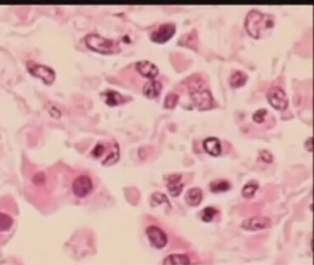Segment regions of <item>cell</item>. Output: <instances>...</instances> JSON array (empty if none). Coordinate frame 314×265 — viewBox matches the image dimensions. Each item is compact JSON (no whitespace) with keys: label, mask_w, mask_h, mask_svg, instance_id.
I'll use <instances>...</instances> for the list:
<instances>
[{"label":"cell","mask_w":314,"mask_h":265,"mask_svg":"<svg viewBox=\"0 0 314 265\" xmlns=\"http://www.w3.org/2000/svg\"><path fill=\"white\" fill-rule=\"evenodd\" d=\"M245 28L250 36L260 39L267 35L274 28V21L271 16L258 10H251L245 19Z\"/></svg>","instance_id":"cell-1"},{"label":"cell","mask_w":314,"mask_h":265,"mask_svg":"<svg viewBox=\"0 0 314 265\" xmlns=\"http://www.w3.org/2000/svg\"><path fill=\"white\" fill-rule=\"evenodd\" d=\"M188 91L192 101L198 109L204 110L212 107V94L201 77L194 76L190 79Z\"/></svg>","instance_id":"cell-2"},{"label":"cell","mask_w":314,"mask_h":265,"mask_svg":"<svg viewBox=\"0 0 314 265\" xmlns=\"http://www.w3.org/2000/svg\"><path fill=\"white\" fill-rule=\"evenodd\" d=\"M85 43L87 46L89 47L90 50L101 54L110 55L120 51L118 42L104 38L96 33L88 34L85 37Z\"/></svg>","instance_id":"cell-3"},{"label":"cell","mask_w":314,"mask_h":265,"mask_svg":"<svg viewBox=\"0 0 314 265\" xmlns=\"http://www.w3.org/2000/svg\"><path fill=\"white\" fill-rule=\"evenodd\" d=\"M146 235L150 246L156 250H161L165 248L168 244L167 234L158 226H148L146 228Z\"/></svg>","instance_id":"cell-4"},{"label":"cell","mask_w":314,"mask_h":265,"mask_svg":"<svg viewBox=\"0 0 314 265\" xmlns=\"http://www.w3.org/2000/svg\"><path fill=\"white\" fill-rule=\"evenodd\" d=\"M28 70L32 76L40 78L45 83L52 84L55 78V71L47 66L40 65L34 62L27 63Z\"/></svg>","instance_id":"cell-5"},{"label":"cell","mask_w":314,"mask_h":265,"mask_svg":"<svg viewBox=\"0 0 314 265\" xmlns=\"http://www.w3.org/2000/svg\"><path fill=\"white\" fill-rule=\"evenodd\" d=\"M267 100L270 104L276 110L287 109L289 105V99L287 94L279 87H273L267 92Z\"/></svg>","instance_id":"cell-6"},{"label":"cell","mask_w":314,"mask_h":265,"mask_svg":"<svg viewBox=\"0 0 314 265\" xmlns=\"http://www.w3.org/2000/svg\"><path fill=\"white\" fill-rule=\"evenodd\" d=\"M272 226V220L267 217H252L245 219L242 223L241 227L246 231H259L268 229Z\"/></svg>","instance_id":"cell-7"},{"label":"cell","mask_w":314,"mask_h":265,"mask_svg":"<svg viewBox=\"0 0 314 265\" xmlns=\"http://www.w3.org/2000/svg\"><path fill=\"white\" fill-rule=\"evenodd\" d=\"M92 188H93L92 180L87 175H80L79 177H77L74 179L72 184L74 195L79 198L86 197L87 195L92 191Z\"/></svg>","instance_id":"cell-8"},{"label":"cell","mask_w":314,"mask_h":265,"mask_svg":"<svg viewBox=\"0 0 314 265\" xmlns=\"http://www.w3.org/2000/svg\"><path fill=\"white\" fill-rule=\"evenodd\" d=\"M176 32V27L173 23L162 24L153 31L150 35V39L157 44H164L171 39Z\"/></svg>","instance_id":"cell-9"},{"label":"cell","mask_w":314,"mask_h":265,"mask_svg":"<svg viewBox=\"0 0 314 265\" xmlns=\"http://www.w3.org/2000/svg\"><path fill=\"white\" fill-rule=\"evenodd\" d=\"M182 176L179 173H174L167 176V184L166 187L168 189L170 195L173 197H178L181 195L183 189V183L181 182Z\"/></svg>","instance_id":"cell-10"},{"label":"cell","mask_w":314,"mask_h":265,"mask_svg":"<svg viewBox=\"0 0 314 265\" xmlns=\"http://www.w3.org/2000/svg\"><path fill=\"white\" fill-rule=\"evenodd\" d=\"M136 70L145 78L154 79L158 74L157 66L149 61H140L136 64Z\"/></svg>","instance_id":"cell-11"},{"label":"cell","mask_w":314,"mask_h":265,"mask_svg":"<svg viewBox=\"0 0 314 265\" xmlns=\"http://www.w3.org/2000/svg\"><path fill=\"white\" fill-rule=\"evenodd\" d=\"M184 199H185L186 203L190 206H192V207L198 206L200 203L202 202L203 192H202V190L200 188H191L190 190L187 191V193L185 194Z\"/></svg>","instance_id":"cell-12"},{"label":"cell","mask_w":314,"mask_h":265,"mask_svg":"<svg viewBox=\"0 0 314 265\" xmlns=\"http://www.w3.org/2000/svg\"><path fill=\"white\" fill-rule=\"evenodd\" d=\"M161 89H162L161 83L155 79H151L149 82H147L146 85L143 88V93L149 99H154L161 92Z\"/></svg>","instance_id":"cell-13"},{"label":"cell","mask_w":314,"mask_h":265,"mask_svg":"<svg viewBox=\"0 0 314 265\" xmlns=\"http://www.w3.org/2000/svg\"><path fill=\"white\" fill-rule=\"evenodd\" d=\"M191 264L188 255L183 253H173L164 258L163 265H189Z\"/></svg>","instance_id":"cell-14"},{"label":"cell","mask_w":314,"mask_h":265,"mask_svg":"<svg viewBox=\"0 0 314 265\" xmlns=\"http://www.w3.org/2000/svg\"><path fill=\"white\" fill-rule=\"evenodd\" d=\"M204 150L211 156H220L221 153V144L216 137H208L204 141Z\"/></svg>","instance_id":"cell-15"},{"label":"cell","mask_w":314,"mask_h":265,"mask_svg":"<svg viewBox=\"0 0 314 265\" xmlns=\"http://www.w3.org/2000/svg\"><path fill=\"white\" fill-rule=\"evenodd\" d=\"M247 75L243 72V71H235L234 73H232L229 77L228 82L229 85L233 88H238L244 86L246 81H247Z\"/></svg>","instance_id":"cell-16"},{"label":"cell","mask_w":314,"mask_h":265,"mask_svg":"<svg viewBox=\"0 0 314 265\" xmlns=\"http://www.w3.org/2000/svg\"><path fill=\"white\" fill-rule=\"evenodd\" d=\"M102 95L104 98V102L109 106H117L124 102L123 96L114 90H107L102 93Z\"/></svg>","instance_id":"cell-17"},{"label":"cell","mask_w":314,"mask_h":265,"mask_svg":"<svg viewBox=\"0 0 314 265\" xmlns=\"http://www.w3.org/2000/svg\"><path fill=\"white\" fill-rule=\"evenodd\" d=\"M231 185L230 183L228 182V180L226 179H217V180H214L210 185H209V188L211 190V192L214 193V194H220V193H225V192H228V190L230 189Z\"/></svg>","instance_id":"cell-18"},{"label":"cell","mask_w":314,"mask_h":265,"mask_svg":"<svg viewBox=\"0 0 314 265\" xmlns=\"http://www.w3.org/2000/svg\"><path fill=\"white\" fill-rule=\"evenodd\" d=\"M259 188V183L256 180H251L244 185L242 190V195L246 199L252 198Z\"/></svg>","instance_id":"cell-19"},{"label":"cell","mask_w":314,"mask_h":265,"mask_svg":"<svg viewBox=\"0 0 314 265\" xmlns=\"http://www.w3.org/2000/svg\"><path fill=\"white\" fill-rule=\"evenodd\" d=\"M119 154H120L119 146L116 143H113L109 152V155L105 157V159L102 161V164L105 166H111L112 164L116 163L119 159Z\"/></svg>","instance_id":"cell-20"},{"label":"cell","mask_w":314,"mask_h":265,"mask_svg":"<svg viewBox=\"0 0 314 265\" xmlns=\"http://www.w3.org/2000/svg\"><path fill=\"white\" fill-rule=\"evenodd\" d=\"M218 214H219L218 209H216L215 207H212V206H207L200 212L199 216H200L201 220L204 223H210V222H212L213 219H215V217Z\"/></svg>","instance_id":"cell-21"},{"label":"cell","mask_w":314,"mask_h":265,"mask_svg":"<svg viewBox=\"0 0 314 265\" xmlns=\"http://www.w3.org/2000/svg\"><path fill=\"white\" fill-rule=\"evenodd\" d=\"M161 203H167L169 207H171V203L165 195L161 193H154L150 196V204L151 206H157Z\"/></svg>","instance_id":"cell-22"},{"label":"cell","mask_w":314,"mask_h":265,"mask_svg":"<svg viewBox=\"0 0 314 265\" xmlns=\"http://www.w3.org/2000/svg\"><path fill=\"white\" fill-rule=\"evenodd\" d=\"M12 225H13V219H11L8 215L0 213V232L8 231Z\"/></svg>","instance_id":"cell-23"},{"label":"cell","mask_w":314,"mask_h":265,"mask_svg":"<svg viewBox=\"0 0 314 265\" xmlns=\"http://www.w3.org/2000/svg\"><path fill=\"white\" fill-rule=\"evenodd\" d=\"M178 101H179V96L176 93L170 92L166 96L165 100H164V106L167 109H173L177 105Z\"/></svg>","instance_id":"cell-24"},{"label":"cell","mask_w":314,"mask_h":265,"mask_svg":"<svg viewBox=\"0 0 314 265\" xmlns=\"http://www.w3.org/2000/svg\"><path fill=\"white\" fill-rule=\"evenodd\" d=\"M267 110L266 109H261L258 110L254 114H253V121L258 123V124H261L264 122L265 120V116L267 115Z\"/></svg>","instance_id":"cell-25"},{"label":"cell","mask_w":314,"mask_h":265,"mask_svg":"<svg viewBox=\"0 0 314 265\" xmlns=\"http://www.w3.org/2000/svg\"><path fill=\"white\" fill-rule=\"evenodd\" d=\"M260 156L261 158L267 162V163H271L273 161V155L271 154V152H269L268 150H263L260 152Z\"/></svg>","instance_id":"cell-26"},{"label":"cell","mask_w":314,"mask_h":265,"mask_svg":"<svg viewBox=\"0 0 314 265\" xmlns=\"http://www.w3.org/2000/svg\"><path fill=\"white\" fill-rule=\"evenodd\" d=\"M306 147L310 151L313 150V137H310L306 142Z\"/></svg>","instance_id":"cell-27"}]
</instances>
